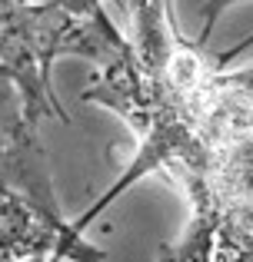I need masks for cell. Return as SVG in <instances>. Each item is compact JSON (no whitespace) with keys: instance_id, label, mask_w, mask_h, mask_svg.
Listing matches in <instances>:
<instances>
[{"instance_id":"cell-1","label":"cell","mask_w":253,"mask_h":262,"mask_svg":"<svg viewBox=\"0 0 253 262\" xmlns=\"http://www.w3.org/2000/svg\"><path fill=\"white\" fill-rule=\"evenodd\" d=\"M127 47L130 40L113 27L107 10H97L93 17H73L47 0H0V63L10 70V83L20 93L24 120L37 126L44 116L70 123V113L60 106L50 83L53 60L70 53L107 67Z\"/></svg>"},{"instance_id":"cell-2","label":"cell","mask_w":253,"mask_h":262,"mask_svg":"<svg viewBox=\"0 0 253 262\" xmlns=\"http://www.w3.org/2000/svg\"><path fill=\"white\" fill-rule=\"evenodd\" d=\"M10 80H0V186L20 196L47 226L60 232V246L50 252L53 262H104V249L73 236L70 226L64 223V206H60L50 169H47V153L37 123L24 120V113L10 106Z\"/></svg>"},{"instance_id":"cell-3","label":"cell","mask_w":253,"mask_h":262,"mask_svg":"<svg viewBox=\"0 0 253 262\" xmlns=\"http://www.w3.org/2000/svg\"><path fill=\"white\" fill-rule=\"evenodd\" d=\"M170 176H177V183L187 189L190 196V223L183 229V236L177 239L173 246L163 243L160 252H157V262H213V249H217V226H220V206L210 196L207 183H203L197 173L183 166H170Z\"/></svg>"},{"instance_id":"cell-4","label":"cell","mask_w":253,"mask_h":262,"mask_svg":"<svg viewBox=\"0 0 253 262\" xmlns=\"http://www.w3.org/2000/svg\"><path fill=\"white\" fill-rule=\"evenodd\" d=\"M213 60H217V67H220V70L213 73L217 83L253 103V37L240 40L233 50L220 53V57H213Z\"/></svg>"},{"instance_id":"cell-5","label":"cell","mask_w":253,"mask_h":262,"mask_svg":"<svg viewBox=\"0 0 253 262\" xmlns=\"http://www.w3.org/2000/svg\"><path fill=\"white\" fill-rule=\"evenodd\" d=\"M233 4H240V0H210V4L203 7V30H200V40H197L200 47H207V40H210V33H213L217 20H220L223 10H227V7H233Z\"/></svg>"},{"instance_id":"cell-6","label":"cell","mask_w":253,"mask_h":262,"mask_svg":"<svg viewBox=\"0 0 253 262\" xmlns=\"http://www.w3.org/2000/svg\"><path fill=\"white\" fill-rule=\"evenodd\" d=\"M0 262H53L50 256H30V259H0Z\"/></svg>"},{"instance_id":"cell-7","label":"cell","mask_w":253,"mask_h":262,"mask_svg":"<svg viewBox=\"0 0 253 262\" xmlns=\"http://www.w3.org/2000/svg\"><path fill=\"white\" fill-rule=\"evenodd\" d=\"M213 262H227V259H223V256H220V252H217V249H213Z\"/></svg>"},{"instance_id":"cell-8","label":"cell","mask_w":253,"mask_h":262,"mask_svg":"<svg viewBox=\"0 0 253 262\" xmlns=\"http://www.w3.org/2000/svg\"><path fill=\"white\" fill-rule=\"evenodd\" d=\"M167 4H170V7H173V0H167Z\"/></svg>"}]
</instances>
